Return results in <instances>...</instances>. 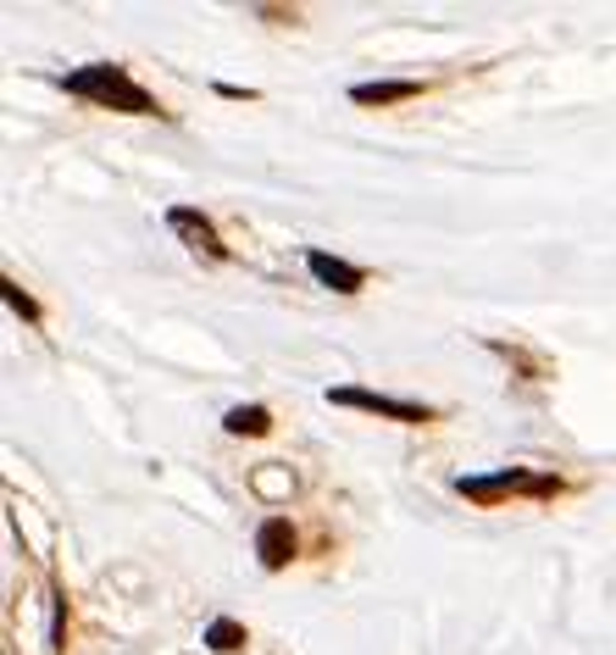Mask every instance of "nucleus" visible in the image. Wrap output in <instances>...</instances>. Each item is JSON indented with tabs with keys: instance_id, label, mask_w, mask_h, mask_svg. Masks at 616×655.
Listing matches in <instances>:
<instances>
[{
	"instance_id": "3",
	"label": "nucleus",
	"mask_w": 616,
	"mask_h": 655,
	"mask_svg": "<svg viewBox=\"0 0 616 655\" xmlns=\"http://www.w3.org/2000/svg\"><path fill=\"white\" fill-rule=\"evenodd\" d=\"M328 405H350V412H367V417H384V423H400V428H427V423H438V412H433V405H422V400H395V394L356 389V383L328 389Z\"/></svg>"
},
{
	"instance_id": "4",
	"label": "nucleus",
	"mask_w": 616,
	"mask_h": 655,
	"mask_svg": "<svg viewBox=\"0 0 616 655\" xmlns=\"http://www.w3.org/2000/svg\"><path fill=\"white\" fill-rule=\"evenodd\" d=\"M167 228L179 233L195 256H206V262H228V256H233L228 244H223V233H217V222H212L206 211H195V206H172V211H167Z\"/></svg>"
},
{
	"instance_id": "2",
	"label": "nucleus",
	"mask_w": 616,
	"mask_h": 655,
	"mask_svg": "<svg viewBox=\"0 0 616 655\" xmlns=\"http://www.w3.org/2000/svg\"><path fill=\"white\" fill-rule=\"evenodd\" d=\"M456 495L467 506H505V501H561L567 483L556 472H534V467H500V472H472V478H456Z\"/></svg>"
},
{
	"instance_id": "7",
	"label": "nucleus",
	"mask_w": 616,
	"mask_h": 655,
	"mask_svg": "<svg viewBox=\"0 0 616 655\" xmlns=\"http://www.w3.org/2000/svg\"><path fill=\"white\" fill-rule=\"evenodd\" d=\"M306 267H311V278H317L322 289H333V295H362V289H367V267H350V262H339V256H328V251H306Z\"/></svg>"
},
{
	"instance_id": "12",
	"label": "nucleus",
	"mask_w": 616,
	"mask_h": 655,
	"mask_svg": "<svg viewBox=\"0 0 616 655\" xmlns=\"http://www.w3.org/2000/svg\"><path fill=\"white\" fill-rule=\"evenodd\" d=\"M223 101H255V90H239V84H217Z\"/></svg>"
},
{
	"instance_id": "11",
	"label": "nucleus",
	"mask_w": 616,
	"mask_h": 655,
	"mask_svg": "<svg viewBox=\"0 0 616 655\" xmlns=\"http://www.w3.org/2000/svg\"><path fill=\"white\" fill-rule=\"evenodd\" d=\"M50 655H67V595H50Z\"/></svg>"
},
{
	"instance_id": "8",
	"label": "nucleus",
	"mask_w": 616,
	"mask_h": 655,
	"mask_svg": "<svg viewBox=\"0 0 616 655\" xmlns=\"http://www.w3.org/2000/svg\"><path fill=\"white\" fill-rule=\"evenodd\" d=\"M223 428H228L233 439H267L278 423H273L267 405H228V412H223Z\"/></svg>"
},
{
	"instance_id": "6",
	"label": "nucleus",
	"mask_w": 616,
	"mask_h": 655,
	"mask_svg": "<svg viewBox=\"0 0 616 655\" xmlns=\"http://www.w3.org/2000/svg\"><path fill=\"white\" fill-rule=\"evenodd\" d=\"M427 90H433L427 78H378V84H350V101L384 112V106H406V101H417Z\"/></svg>"
},
{
	"instance_id": "5",
	"label": "nucleus",
	"mask_w": 616,
	"mask_h": 655,
	"mask_svg": "<svg viewBox=\"0 0 616 655\" xmlns=\"http://www.w3.org/2000/svg\"><path fill=\"white\" fill-rule=\"evenodd\" d=\"M255 555H261V566H267V572H284V566L300 555L295 522H289V517H267V522L255 528Z\"/></svg>"
},
{
	"instance_id": "9",
	"label": "nucleus",
	"mask_w": 616,
	"mask_h": 655,
	"mask_svg": "<svg viewBox=\"0 0 616 655\" xmlns=\"http://www.w3.org/2000/svg\"><path fill=\"white\" fill-rule=\"evenodd\" d=\"M244 644H250V633H244L233 617L206 622V650H212V655H233V650H244Z\"/></svg>"
},
{
	"instance_id": "1",
	"label": "nucleus",
	"mask_w": 616,
	"mask_h": 655,
	"mask_svg": "<svg viewBox=\"0 0 616 655\" xmlns=\"http://www.w3.org/2000/svg\"><path fill=\"white\" fill-rule=\"evenodd\" d=\"M61 90H67L72 101H90V106L123 112V117H172V112L139 84V78H134L128 67H117V61H90V67L67 72Z\"/></svg>"
},
{
	"instance_id": "10",
	"label": "nucleus",
	"mask_w": 616,
	"mask_h": 655,
	"mask_svg": "<svg viewBox=\"0 0 616 655\" xmlns=\"http://www.w3.org/2000/svg\"><path fill=\"white\" fill-rule=\"evenodd\" d=\"M0 295H7V306H12V311H18L23 322H34V328L45 322V311H39V300H34V295H28V289H23L18 278H7V284H0Z\"/></svg>"
}]
</instances>
